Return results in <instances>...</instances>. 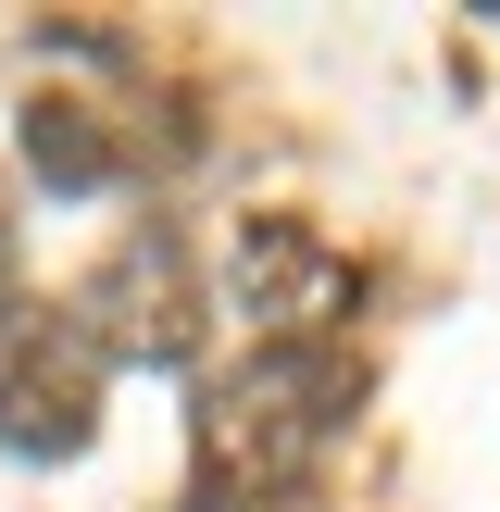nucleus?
Here are the masks:
<instances>
[{"mask_svg": "<svg viewBox=\"0 0 500 512\" xmlns=\"http://www.w3.org/2000/svg\"><path fill=\"white\" fill-rule=\"evenodd\" d=\"M100 413V350L75 338V313H0V438L13 450H88Z\"/></svg>", "mask_w": 500, "mask_h": 512, "instance_id": "7ed1b4c3", "label": "nucleus"}, {"mask_svg": "<svg viewBox=\"0 0 500 512\" xmlns=\"http://www.w3.org/2000/svg\"><path fill=\"white\" fill-rule=\"evenodd\" d=\"M75 338H88L100 363H188V338H200L188 250H175L163 225H138V238H125L113 263L75 288Z\"/></svg>", "mask_w": 500, "mask_h": 512, "instance_id": "f03ea898", "label": "nucleus"}, {"mask_svg": "<svg viewBox=\"0 0 500 512\" xmlns=\"http://www.w3.org/2000/svg\"><path fill=\"white\" fill-rule=\"evenodd\" d=\"M25 163H38L50 188H100V175H113V138H100L75 100H38V113H25Z\"/></svg>", "mask_w": 500, "mask_h": 512, "instance_id": "39448f33", "label": "nucleus"}, {"mask_svg": "<svg viewBox=\"0 0 500 512\" xmlns=\"http://www.w3.org/2000/svg\"><path fill=\"white\" fill-rule=\"evenodd\" d=\"M238 300H250V325H263V338H325V325H338V300H350V263L313 238V225L263 213V225H238Z\"/></svg>", "mask_w": 500, "mask_h": 512, "instance_id": "20e7f679", "label": "nucleus"}, {"mask_svg": "<svg viewBox=\"0 0 500 512\" xmlns=\"http://www.w3.org/2000/svg\"><path fill=\"white\" fill-rule=\"evenodd\" d=\"M350 388H363V375L325 338H263L225 388H200V475H213V500L225 488H288V475L338 438Z\"/></svg>", "mask_w": 500, "mask_h": 512, "instance_id": "f257e3e1", "label": "nucleus"}]
</instances>
